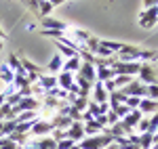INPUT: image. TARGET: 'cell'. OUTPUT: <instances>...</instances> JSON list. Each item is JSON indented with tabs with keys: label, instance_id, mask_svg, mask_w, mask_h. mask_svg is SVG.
<instances>
[{
	"label": "cell",
	"instance_id": "1f68e13d",
	"mask_svg": "<svg viewBox=\"0 0 158 149\" xmlns=\"http://www.w3.org/2000/svg\"><path fill=\"white\" fill-rule=\"evenodd\" d=\"M53 11V4H51L49 0H44V2H38V13H42V17H49V13Z\"/></svg>",
	"mask_w": 158,
	"mask_h": 149
},
{
	"label": "cell",
	"instance_id": "e575fe53",
	"mask_svg": "<svg viewBox=\"0 0 158 149\" xmlns=\"http://www.w3.org/2000/svg\"><path fill=\"white\" fill-rule=\"evenodd\" d=\"M0 147H2V149H19V145L13 143L9 137H0Z\"/></svg>",
	"mask_w": 158,
	"mask_h": 149
},
{
	"label": "cell",
	"instance_id": "db71d44e",
	"mask_svg": "<svg viewBox=\"0 0 158 149\" xmlns=\"http://www.w3.org/2000/svg\"><path fill=\"white\" fill-rule=\"evenodd\" d=\"M0 120H2V109H0Z\"/></svg>",
	"mask_w": 158,
	"mask_h": 149
},
{
	"label": "cell",
	"instance_id": "277c9868",
	"mask_svg": "<svg viewBox=\"0 0 158 149\" xmlns=\"http://www.w3.org/2000/svg\"><path fill=\"white\" fill-rule=\"evenodd\" d=\"M156 23H158V6L146 9V11L139 15V25H141L143 29H150V27H154Z\"/></svg>",
	"mask_w": 158,
	"mask_h": 149
},
{
	"label": "cell",
	"instance_id": "5b68a950",
	"mask_svg": "<svg viewBox=\"0 0 158 149\" xmlns=\"http://www.w3.org/2000/svg\"><path fill=\"white\" fill-rule=\"evenodd\" d=\"M122 92L127 95V97H139V99H143L146 97V84H141L139 80H131L127 86L122 88Z\"/></svg>",
	"mask_w": 158,
	"mask_h": 149
},
{
	"label": "cell",
	"instance_id": "6da1fadb",
	"mask_svg": "<svg viewBox=\"0 0 158 149\" xmlns=\"http://www.w3.org/2000/svg\"><path fill=\"white\" fill-rule=\"evenodd\" d=\"M78 145H80V149H106L108 145H112V135L103 128V132H101V135L85 137Z\"/></svg>",
	"mask_w": 158,
	"mask_h": 149
},
{
	"label": "cell",
	"instance_id": "83f0119b",
	"mask_svg": "<svg viewBox=\"0 0 158 149\" xmlns=\"http://www.w3.org/2000/svg\"><path fill=\"white\" fill-rule=\"evenodd\" d=\"M57 46H59V53L65 57V59H72V57H78V50H74V49H70V46H65V44H59L57 42Z\"/></svg>",
	"mask_w": 158,
	"mask_h": 149
},
{
	"label": "cell",
	"instance_id": "9a60e30c",
	"mask_svg": "<svg viewBox=\"0 0 158 149\" xmlns=\"http://www.w3.org/2000/svg\"><path fill=\"white\" fill-rule=\"evenodd\" d=\"M141 118H143V113L139 112V109H133L127 118H122V124L129 126V128H137V124L141 122Z\"/></svg>",
	"mask_w": 158,
	"mask_h": 149
},
{
	"label": "cell",
	"instance_id": "3957f363",
	"mask_svg": "<svg viewBox=\"0 0 158 149\" xmlns=\"http://www.w3.org/2000/svg\"><path fill=\"white\" fill-rule=\"evenodd\" d=\"M139 82L146 84V86H152V84H158V78H156V72L152 67V63H141L139 67Z\"/></svg>",
	"mask_w": 158,
	"mask_h": 149
},
{
	"label": "cell",
	"instance_id": "7a4b0ae2",
	"mask_svg": "<svg viewBox=\"0 0 158 149\" xmlns=\"http://www.w3.org/2000/svg\"><path fill=\"white\" fill-rule=\"evenodd\" d=\"M38 107H40V101H38L36 97H23V99L19 101L15 107H11V109H13V116L17 118L21 112H38Z\"/></svg>",
	"mask_w": 158,
	"mask_h": 149
},
{
	"label": "cell",
	"instance_id": "d6a6232c",
	"mask_svg": "<svg viewBox=\"0 0 158 149\" xmlns=\"http://www.w3.org/2000/svg\"><path fill=\"white\" fill-rule=\"evenodd\" d=\"M15 128H17V122H15V120L4 122V124H2V135H4V137H9L11 132H15Z\"/></svg>",
	"mask_w": 158,
	"mask_h": 149
},
{
	"label": "cell",
	"instance_id": "11a10c76",
	"mask_svg": "<svg viewBox=\"0 0 158 149\" xmlns=\"http://www.w3.org/2000/svg\"><path fill=\"white\" fill-rule=\"evenodd\" d=\"M154 61H158V53H156V59H154Z\"/></svg>",
	"mask_w": 158,
	"mask_h": 149
},
{
	"label": "cell",
	"instance_id": "4316f807",
	"mask_svg": "<svg viewBox=\"0 0 158 149\" xmlns=\"http://www.w3.org/2000/svg\"><path fill=\"white\" fill-rule=\"evenodd\" d=\"M148 132L150 135L158 132V113H152V118H148Z\"/></svg>",
	"mask_w": 158,
	"mask_h": 149
},
{
	"label": "cell",
	"instance_id": "816d5d0a",
	"mask_svg": "<svg viewBox=\"0 0 158 149\" xmlns=\"http://www.w3.org/2000/svg\"><path fill=\"white\" fill-rule=\"evenodd\" d=\"M0 40H4V32H2V27H0Z\"/></svg>",
	"mask_w": 158,
	"mask_h": 149
},
{
	"label": "cell",
	"instance_id": "52a82bcc",
	"mask_svg": "<svg viewBox=\"0 0 158 149\" xmlns=\"http://www.w3.org/2000/svg\"><path fill=\"white\" fill-rule=\"evenodd\" d=\"M65 135H68V139H72L74 143H80V141L86 137L85 135V124H82V122H74V124L65 130Z\"/></svg>",
	"mask_w": 158,
	"mask_h": 149
},
{
	"label": "cell",
	"instance_id": "5bb4252c",
	"mask_svg": "<svg viewBox=\"0 0 158 149\" xmlns=\"http://www.w3.org/2000/svg\"><path fill=\"white\" fill-rule=\"evenodd\" d=\"M95 103H108V92H106V88H103V82H95V86H93V99Z\"/></svg>",
	"mask_w": 158,
	"mask_h": 149
},
{
	"label": "cell",
	"instance_id": "603a6c76",
	"mask_svg": "<svg viewBox=\"0 0 158 149\" xmlns=\"http://www.w3.org/2000/svg\"><path fill=\"white\" fill-rule=\"evenodd\" d=\"M101 132H103V128H101L95 120L85 124V135H86V137H95V135H101Z\"/></svg>",
	"mask_w": 158,
	"mask_h": 149
},
{
	"label": "cell",
	"instance_id": "f6af8a7d",
	"mask_svg": "<svg viewBox=\"0 0 158 149\" xmlns=\"http://www.w3.org/2000/svg\"><path fill=\"white\" fill-rule=\"evenodd\" d=\"M143 6L146 9H154V6H158V0H143Z\"/></svg>",
	"mask_w": 158,
	"mask_h": 149
},
{
	"label": "cell",
	"instance_id": "8992f818",
	"mask_svg": "<svg viewBox=\"0 0 158 149\" xmlns=\"http://www.w3.org/2000/svg\"><path fill=\"white\" fill-rule=\"evenodd\" d=\"M53 130H55V126H53L51 120H36L30 132H32V135H36V137H47L49 132H53Z\"/></svg>",
	"mask_w": 158,
	"mask_h": 149
},
{
	"label": "cell",
	"instance_id": "9f6ffc18",
	"mask_svg": "<svg viewBox=\"0 0 158 149\" xmlns=\"http://www.w3.org/2000/svg\"><path fill=\"white\" fill-rule=\"evenodd\" d=\"M38 2H44V0H38Z\"/></svg>",
	"mask_w": 158,
	"mask_h": 149
},
{
	"label": "cell",
	"instance_id": "ba28073f",
	"mask_svg": "<svg viewBox=\"0 0 158 149\" xmlns=\"http://www.w3.org/2000/svg\"><path fill=\"white\" fill-rule=\"evenodd\" d=\"M42 29H55V32H68V23H63L59 19H55V17H42Z\"/></svg>",
	"mask_w": 158,
	"mask_h": 149
},
{
	"label": "cell",
	"instance_id": "d590c367",
	"mask_svg": "<svg viewBox=\"0 0 158 149\" xmlns=\"http://www.w3.org/2000/svg\"><path fill=\"white\" fill-rule=\"evenodd\" d=\"M86 112L91 113L93 118H97L99 113H101V112H99V103H95V101H91V99H89V105H86Z\"/></svg>",
	"mask_w": 158,
	"mask_h": 149
},
{
	"label": "cell",
	"instance_id": "f1b7e54d",
	"mask_svg": "<svg viewBox=\"0 0 158 149\" xmlns=\"http://www.w3.org/2000/svg\"><path fill=\"white\" fill-rule=\"evenodd\" d=\"M133 80V76H114V84H116V90L118 88H124L129 82Z\"/></svg>",
	"mask_w": 158,
	"mask_h": 149
},
{
	"label": "cell",
	"instance_id": "7bdbcfd3",
	"mask_svg": "<svg viewBox=\"0 0 158 149\" xmlns=\"http://www.w3.org/2000/svg\"><path fill=\"white\" fill-rule=\"evenodd\" d=\"M95 122H97L101 128H106V126H108V116H106V113H99L97 118H95Z\"/></svg>",
	"mask_w": 158,
	"mask_h": 149
},
{
	"label": "cell",
	"instance_id": "4fadbf2b",
	"mask_svg": "<svg viewBox=\"0 0 158 149\" xmlns=\"http://www.w3.org/2000/svg\"><path fill=\"white\" fill-rule=\"evenodd\" d=\"M106 130H108V132H110V135H112L114 139H120V137H127V135H129V132H131L133 128H129V126H124V124H122V120H120L118 124L110 126V128H106Z\"/></svg>",
	"mask_w": 158,
	"mask_h": 149
},
{
	"label": "cell",
	"instance_id": "cb8c5ba5",
	"mask_svg": "<svg viewBox=\"0 0 158 149\" xmlns=\"http://www.w3.org/2000/svg\"><path fill=\"white\" fill-rule=\"evenodd\" d=\"M152 143H154V135H150V132H141L139 135V149H150Z\"/></svg>",
	"mask_w": 158,
	"mask_h": 149
},
{
	"label": "cell",
	"instance_id": "7dc6e473",
	"mask_svg": "<svg viewBox=\"0 0 158 149\" xmlns=\"http://www.w3.org/2000/svg\"><path fill=\"white\" fill-rule=\"evenodd\" d=\"M51 4H53V6H59V4H63V2H65V0H49Z\"/></svg>",
	"mask_w": 158,
	"mask_h": 149
},
{
	"label": "cell",
	"instance_id": "ac0fdd59",
	"mask_svg": "<svg viewBox=\"0 0 158 149\" xmlns=\"http://www.w3.org/2000/svg\"><path fill=\"white\" fill-rule=\"evenodd\" d=\"M47 69H49L51 76L59 74L61 69H63V59H61V55H53V57H51V61H49V65H47Z\"/></svg>",
	"mask_w": 158,
	"mask_h": 149
},
{
	"label": "cell",
	"instance_id": "b9f144b4",
	"mask_svg": "<svg viewBox=\"0 0 158 149\" xmlns=\"http://www.w3.org/2000/svg\"><path fill=\"white\" fill-rule=\"evenodd\" d=\"M103 88H106V92H114V90H116V84H114V78H112V80H106V82H103Z\"/></svg>",
	"mask_w": 158,
	"mask_h": 149
},
{
	"label": "cell",
	"instance_id": "484cf974",
	"mask_svg": "<svg viewBox=\"0 0 158 149\" xmlns=\"http://www.w3.org/2000/svg\"><path fill=\"white\" fill-rule=\"evenodd\" d=\"M61 103H63V101L55 99V97H49V95L44 97V107H47V109H53V112H57V109H59V105H61Z\"/></svg>",
	"mask_w": 158,
	"mask_h": 149
},
{
	"label": "cell",
	"instance_id": "60d3db41",
	"mask_svg": "<svg viewBox=\"0 0 158 149\" xmlns=\"http://www.w3.org/2000/svg\"><path fill=\"white\" fill-rule=\"evenodd\" d=\"M25 6L30 9V11H34V13H38V0H21Z\"/></svg>",
	"mask_w": 158,
	"mask_h": 149
},
{
	"label": "cell",
	"instance_id": "d4e9b609",
	"mask_svg": "<svg viewBox=\"0 0 158 149\" xmlns=\"http://www.w3.org/2000/svg\"><path fill=\"white\" fill-rule=\"evenodd\" d=\"M101 42V46H106V49L112 53V55H116V53H120V49L124 46L122 42H112V40H99Z\"/></svg>",
	"mask_w": 158,
	"mask_h": 149
},
{
	"label": "cell",
	"instance_id": "2e32d148",
	"mask_svg": "<svg viewBox=\"0 0 158 149\" xmlns=\"http://www.w3.org/2000/svg\"><path fill=\"white\" fill-rule=\"evenodd\" d=\"M139 112L141 113H158V101L143 97L141 103H139Z\"/></svg>",
	"mask_w": 158,
	"mask_h": 149
},
{
	"label": "cell",
	"instance_id": "836d02e7",
	"mask_svg": "<svg viewBox=\"0 0 158 149\" xmlns=\"http://www.w3.org/2000/svg\"><path fill=\"white\" fill-rule=\"evenodd\" d=\"M139 103H141V99L139 97H127V101H124V105L133 112V109H139Z\"/></svg>",
	"mask_w": 158,
	"mask_h": 149
},
{
	"label": "cell",
	"instance_id": "f546056e",
	"mask_svg": "<svg viewBox=\"0 0 158 149\" xmlns=\"http://www.w3.org/2000/svg\"><path fill=\"white\" fill-rule=\"evenodd\" d=\"M9 139H11L13 143H17L19 147L27 143V135H21V132H11V135H9Z\"/></svg>",
	"mask_w": 158,
	"mask_h": 149
},
{
	"label": "cell",
	"instance_id": "8fae6325",
	"mask_svg": "<svg viewBox=\"0 0 158 149\" xmlns=\"http://www.w3.org/2000/svg\"><path fill=\"white\" fill-rule=\"evenodd\" d=\"M38 86L42 88L44 92H47V90H51V88H55V86H57V76L40 74V78H38Z\"/></svg>",
	"mask_w": 158,
	"mask_h": 149
},
{
	"label": "cell",
	"instance_id": "4dcf8cb0",
	"mask_svg": "<svg viewBox=\"0 0 158 149\" xmlns=\"http://www.w3.org/2000/svg\"><path fill=\"white\" fill-rule=\"evenodd\" d=\"M112 112H114V113H116V116H118V118L122 120V118H127V116L131 113V109H129V107L122 103V105H116V107H112Z\"/></svg>",
	"mask_w": 158,
	"mask_h": 149
},
{
	"label": "cell",
	"instance_id": "ee69618b",
	"mask_svg": "<svg viewBox=\"0 0 158 149\" xmlns=\"http://www.w3.org/2000/svg\"><path fill=\"white\" fill-rule=\"evenodd\" d=\"M137 128H139L141 132H148V118H141V122L137 124Z\"/></svg>",
	"mask_w": 158,
	"mask_h": 149
},
{
	"label": "cell",
	"instance_id": "f907efd6",
	"mask_svg": "<svg viewBox=\"0 0 158 149\" xmlns=\"http://www.w3.org/2000/svg\"><path fill=\"white\" fill-rule=\"evenodd\" d=\"M70 149H80V145H78V143H74V145H72Z\"/></svg>",
	"mask_w": 158,
	"mask_h": 149
},
{
	"label": "cell",
	"instance_id": "681fc988",
	"mask_svg": "<svg viewBox=\"0 0 158 149\" xmlns=\"http://www.w3.org/2000/svg\"><path fill=\"white\" fill-rule=\"evenodd\" d=\"M150 149H158V137H156V135H154V143H152V147H150Z\"/></svg>",
	"mask_w": 158,
	"mask_h": 149
},
{
	"label": "cell",
	"instance_id": "7c38bea8",
	"mask_svg": "<svg viewBox=\"0 0 158 149\" xmlns=\"http://www.w3.org/2000/svg\"><path fill=\"white\" fill-rule=\"evenodd\" d=\"M4 63L11 67V72H13L15 76H27V72L23 69V65H21V59H17L15 55H11V57H9Z\"/></svg>",
	"mask_w": 158,
	"mask_h": 149
},
{
	"label": "cell",
	"instance_id": "8d00e7d4",
	"mask_svg": "<svg viewBox=\"0 0 158 149\" xmlns=\"http://www.w3.org/2000/svg\"><path fill=\"white\" fill-rule=\"evenodd\" d=\"M146 97H148V99H154V101H158V84L146 86Z\"/></svg>",
	"mask_w": 158,
	"mask_h": 149
},
{
	"label": "cell",
	"instance_id": "74e56055",
	"mask_svg": "<svg viewBox=\"0 0 158 149\" xmlns=\"http://www.w3.org/2000/svg\"><path fill=\"white\" fill-rule=\"evenodd\" d=\"M72 145H74L72 139H61V141H57V147L55 149H70Z\"/></svg>",
	"mask_w": 158,
	"mask_h": 149
},
{
	"label": "cell",
	"instance_id": "f35d334b",
	"mask_svg": "<svg viewBox=\"0 0 158 149\" xmlns=\"http://www.w3.org/2000/svg\"><path fill=\"white\" fill-rule=\"evenodd\" d=\"M53 141H55V143H57V141H61V139H68V135H65V130H59V128H55V130H53Z\"/></svg>",
	"mask_w": 158,
	"mask_h": 149
},
{
	"label": "cell",
	"instance_id": "bcb514c9",
	"mask_svg": "<svg viewBox=\"0 0 158 149\" xmlns=\"http://www.w3.org/2000/svg\"><path fill=\"white\" fill-rule=\"evenodd\" d=\"M99 112H101V113H108L110 112V105H108V103H99Z\"/></svg>",
	"mask_w": 158,
	"mask_h": 149
},
{
	"label": "cell",
	"instance_id": "30bf717a",
	"mask_svg": "<svg viewBox=\"0 0 158 149\" xmlns=\"http://www.w3.org/2000/svg\"><path fill=\"white\" fill-rule=\"evenodd\" d=\"M57 86L63 88V90H70V88L74 86V74L63 72V69H61L59 74H57Z\"/></svg>",
	"mask_w": 158,
	"mask_h": 149
},
{
	"label": "cell",
	"instance_id": "9c48e42d",
	"mask_svg": "<svg viewBox=\"0 0 158 149\" xmlns=\"http://www.w3.org/2000/svg\"><path fill=\"white\" fill-rule=\"evenodd\" d=\"M74 76H76V74H74ZM78 76H80V78H85L86 82H91L93 86H95V82H97V76H95V65H93V63H85V61H82L80 69H78Z\"/></svg>",
	"mask_w": 158,
	"mask_h": 149
},
{
	"label": "cell",
	"instance_id": "44dd1931",
	"mask_svg": "<svg viewBox=\"0 0 158 149\" xmlns=\"http://www.w3.org/2000/svg\"><path fill=\"white\" fill-rule=\"evenodd\" d=\"M95 76H97V82H106V80H112L116 74L112 67H95Z\"/></svg>",
	"mask_w": 158,
	"mask_h": 149
},
{
	"label": "cell",
	"instance_id": "ffe728a7",
	"mask_svg": "<svg viewBox=\"0 0 158 149\" xmlns=\"http://www.w3.org/2000/svg\"><path fill=\"white\" fill-rule=\"evenodd\" d=\"M124 101H127V95H124L122 90H114V92H110V95H108L110 109H112V107H116V105H122Z\"/></svg>",
	"mask_w": 158,
	"mask_h": 149
},
{
	"label": "cell",
	"instance_id": "f5cc1de1",
	"mask_svg": "<svg viewBox=\"0 0 158 149\" xmlns=\"http://www.w3.org/2000/svg\"><path fill=\"white\" fill-rule=\"evenodd\" d=\"M0 53H2V40H0Z\"/></svg>",
	"mask_w": 158,
	"mask_h": 149
},
{
	"label": "cell",
	"instance_id": "d6986e66",
	"mask_svg": "<svg viewBox=\"0 0 158 149\" xmlns=\"http://www.w3.org/2000/svg\"><path fill=\"white\" fill-rule=\"evenodd\" d=\"M51 122H53L55 128H59V130H68V128L74 124L72 120H70V116H59V113H55V118H53Z\"/></svg>",
	"mask_w": 158,
	"mask_h": 149
},
{
	"label": "cell",
	"instance_id": "c3c4849f",
	"mask_svg": "<svg viewBox=\"0 0 158 149\" xmlns=\"http://www.w3.org/2000/svg\"><path fill=\"white\" fill-rule=\"evenodd\" d=\"M4 103H6V97H4V92L0 90V105H4Z\"/></svg>",
	"mask_w": 158,
	"mask_h": 149
},
{
	"label": "cell",
	"instance_id": "ab89813d",
	"mask_svg": "<svg viewBox=\"0 0 158 149\" xmlns=\"http://www.w3.org/2000/svg\"><path fill=\"white\" fill-rule=\"evenodd\" d=\"M106 116H108V124H110V126H114V124H118V122H120V118H118L116 113L112 112V109H110V112L106 113Z\"/></svg>",
	"mask_w": 158,
	"mask_h": 149
},
{
	"label": "cell",
	"instance_id": "e0dca14e",
	"mask_svg": "<svg viewBox=\"0 0 158 149\" xmlns=\"http://www.w3.org/2000/svg\"><path fill=\"white\" fill-rule=\"evenodd\" d=\"M80 65H82V59H80V55H78V57H72V59H65V61H63V72L78 74Z\"/></svg>",
	"mask_w": 158,
	"mask_h": 149
},
{
	"label": "cell",
	"instance_id": "7402d4cb",
	"mask_svg": "<svg viewBox=\"0 0 158 149\" xmlns=\"http://www.w3.org/2000/svg\"><path fill=\"white\" fill-rule=\"evenodd\" d=\"M0 80L9 86V84H13V80H15V74L11 72V67L6 65V63H2L0 65Z\"/></svg>",
	"mask_w": 158,
	"mask_h": 149
}]
</instances>
